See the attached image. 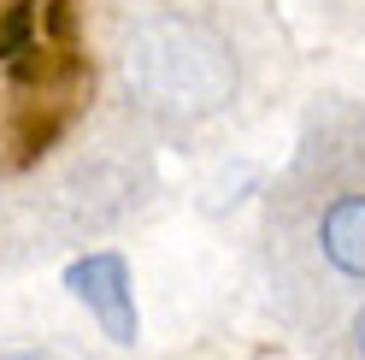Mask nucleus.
<instances>
[{"instance_id":"1","label":"nucleus","mask_w":365,"mask_h":360,"mask_svg":"<svg viewBox=\"0 0 365 360\" xmlns=\"http://www.w3.org/2000/svg\"><path fill=\"white\" fill-rule=\"evenodd\" d=\"M124 83L130 95L171 112V119H207L230 101L236 89V59L230 48L189 18H148L142 30L124 41Z\"/></svg>"},{"instance_id":"2","label":"nucleus","mask_w":365,"mask_h":360,"mask_svg":"<svg viewBox=\"0 0 365 360\" xmlns=\"http://www.w3.org/2000/svg\"><path fill=\"white\" fill-rule=\"evenodd\" d=\"M65 289L101 319L112 343H135L142 319H135V289H130V266L118 254H83L65 266Z\"/></svg>"},{"instance_id":"3","label":"nucleus","mask_w":365,"mask_h":360,"mask_svg":"<svg viewBox=\"0 0 365 360\" xmlns=\"http://www.w3.org/2000/svg\"><path fill=\"white\" fill-rule=\"evenodd\" d=\"M318 249L336 272L365 278V195H341L318 219Z\"/></svg>"},{"instance_id":"4","label":"nucleus","mask_w":365,"mask_h":360,"mask_svg":"<svg viewBox=\"0 0 365 360\" xmlns=\"http://www.w3.org/2000/svg\"><path fill=\"white\" fill-rule=\"evenodd\" d=\"M354 360H365V307H359V319H354Z\"/></svg>"},{"instance_id":"5","label":"nucleus","mask_w":365,"mask_h":360,"mask_svg":"<svg viewBox=\"0 0 365 360\" xmlns=\"http://www.w3.org/2000/svg\"><path fill=\"white\" fill-rule=\"evenodd\" d=\"M0 360H59V354H41V349H24V354H0Z\"/></svg>"}]
</instances>
